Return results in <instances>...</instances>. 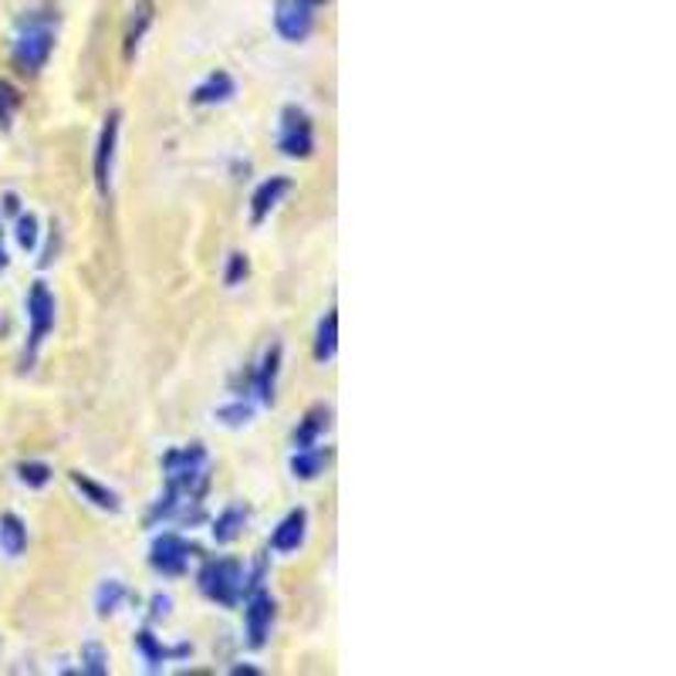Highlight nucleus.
<instances>
[{
	"mask_svg": "<svg viewBox=\"0 0 676 676\" xmlns=\"http://www.w3.org/2000/svg\"><path fill=\"white\" fill-rule=\"evenodd\" d=\"M55 41H58V8L55 4H41V8L24 11L14 27V48H11L14 68L27 78L41 75L44 65L52 62Z\"/></svg>",
	"mask_w": 676,
	"mask_h": 676,
	"instance_id": "1",
	"label": "nucleus"
},
{
	"mask_svg": "<svg viewBox=\"0 0 676 676\" xmlns=\"http://www.w3.org/2000/svg\"><path fill=\"white\" fill-rule=\"evenodd\" d=\"M244 562L241 558H207L197 572V589L220 609H237L244 599Z\"/></svg>",
	"mask_w": 676,
	"mask_h": 676,
	"instance_id": "2",
	"label": "nucleus"
},
{
	"mask_svg": "<svg viewBox=\"0 0 676 676\" xmlns=\"http://www.w3.org/2000/svg\"><path fill=\"white\" fill-rule=\"evenodd\" d=\"M55 332V295L44 281H34L27 291V345H24V369H31V363L37 358L41 345L48 342V335Z\"/></svg>",
	"mask_w": 676,
	"mask_h": 676,
	"instance_id": "3",
	"label": "nucleus"
},
{
	"mask_svg": "<svg viewBox=\"0 0 676 676\" xmlns=\"http://www.w3.org/2000/svg\"><path fill=\"white\" fill-rule=\"evenodd\" d=\"M203 555L197 541L176 534V531H163L153 538V548H149V568L163 578H179L187 575L190 558Z\"/></svg>",
	"mask_w": 676,
	"mask_h": 676,
	"instance_id": "4",
	"label": "nucleus"
},
{
	"mask_svg": "<svg viewBox=\"0 0 676 676\" xmlns=\"http://www.w3.org/2000/svg\"><path fill=\"white\" fill-rule=\"evenodd\" d=\"M278 153L288 159L314 156V122L301 106H285L278 122Z\"/></svg>",
	"mask_w": 676,
	"mask_h": 676,
	"instance_id": "5",
	"label": "nucleus"
},
{
	"mask_svg": "<svg viewBox=\"0 0 676 676\" xmlns=\"http://www.w3.org/2000/svg\"><path fill=\"white\" fill-rule=\"evenodd\" d=\"M119 129H122V112L112 109L102 122L96 156H92V179H96L99 197H106V200L112 193V166H115V149H119Z\"/></svg>",
	"mask_w": 676,
	"mask_h": 676,
	"instance_id": "6",
	"label": "nucleus"
},
{
	"mask_svg": "<svg viewBox=\"0 0 676 676\" xmlns=\"http://www.w3.org/2000/svg\"><path fill=\"white\" fill-rule=\"evenodd\" d=\"M275 612H278V602L264 589V585L261 589H254L251 596H244V633H247L251 650H261L267 643L270 625H275Z\"/></svg>",
	"mask_w": 676,
	"mask_h": 676,
	"instance_id": "7",
	"label": "nucleus"
},
{
	"mask_svg": "<svg viewBox=\"0 0 676 676\" xmlns=\"http://www.w3.org/2000/svg\"><path fill=\"white\" fill-rule=\"evenodd\" d=\"M314 11H319L314 0H278L275 4V31L288 44H301L314 31Z\"/></svg>",
	"mask_w": 676,
	"mask_h": 676,
	"instance_id": "8",
	"label": "nucleus"
},
{
	"mask_svg": "<svg viewBox=\"0 0 676 676\" xmlns=\"http://www.w3.org/2000/svg\"><path fill=\"white\" fill-rule=\"evenodd\" d=\"M135 650H140V656L146 660V669L149 673H159L166 663L173 660H190L193 656V643H176V646H163V640L153 633V629H140L135 633Z\"/></svg>",
	"mask_w": 676,
	"mask_h": 676,
	"instance_id": "9",
	"label": "nucleus"
},
{
	"mask_svg": "<svg viewBox=\"0 0 676 676\" xmlns=\"http://www.w3.org/2000/svg\"><path fill=\"white\" fill-rule=\"evenodd\" d=\"M278 376H281V345H267L261 363L254 366V399L261 406H275L278 399Z\"/></svg>",
	"mask_w": 676,
	"mask_h": 676,
	"instance_id": "10",
	"label": "nucleus"
},
{
	"mask_svg": "<svg viewBox=\"0 0 676 676\" xmlns=\"http://www.w3.org/2000/svg\"><path fill=\"white\" fill-rule=\"evenodd\" d=\"M291 176H267L257 184V190L251 193V223L254 228H261V223L270 217V210H275L288 193H291Z\"/></svg>",
	"mask_w": 676,
	"mask_h": 676,
	"instance_id": "11",
	"label": "nucleus"
},
{
	"mask_svg": "<svg viewBox=\"0 0 676 676\" xmlns=\"http://www.w3.org/2000/svg\"><path fill=\"white\" fill-rule=\"evenodd\" d=\"M304 534H308V511L304 508H291L281 521H278V528L270 531V552H278V555H291V552H298L301 545H304Z\"/></svg>",
	"mask_w": 676,
	"mask_h": 676,
	"instance_id": "12",
	"label": "nucleus"
},
{
	"mask_svg": "<svg viewBox=\"0 0 676 676\" xmlns=\"http://www.w3.org/2000/svg\"><path fill=\"white\" fill-rule=\"evenodd\" d=\"M156 21V0H135V8L129 11V21H125V34H122V58L132 62L135 52H140L143 37L149 34Z\"/></svg>",
	"mask_w": 676,
	"mask_h": 676,
	"instance_id": "13",
	"label": "nucleus"
},
{
	"mask_svg": "<svg viewBox=\"0 0 676 676\" xmlns=\"http://www.w3.org/2000/svg\"><path fill=\"white\" fill-rule=\"evenodd\" d=\"M237 96V81L231 78V71H223V68H217V71H210L193 92H190V102L193 106H200V109H207V106H223V102H231Z\"/></svg>",
	"mask_w": 676,
	"mask_h": 676,
	"instance_id": "14",
	"label": "nucleus"
},
{
	"mask_svg": "<svg viewBox=\"0 0 676 676\" xmlns=\"http://www.w3.org/2000/svg\"><path fill=\"white\" fill-rule=\"evenodd\" d=\"M332 426V410L325 402H314L311 410L298 420V426L291 430V446L295 450H304V446H314V443H322V436L329 433Z\"/></svg>",
	"mask_w": 676,
	"mask_h": 676,
	"instance_id": "15",
	"label": "nucleus"
},
{
	"mask_svg": "<svg viewBox=\"0 0 676 676\" xmlns=\"http://www.w3.org/2000/svg\"><path fill=\"white\" fill-rule=\"evenodd\" d=\"M68 480H71V487L81 494V501H88L92 508H99V511H109V514H115L119 508H122V501H119V494L112 490V487H106V484H99L92 474H85V470H71L68 474Z\"/></svg>",
	"mask_w": 676,
	"mask_h": 676,
	"instance_id": "16",
	"label": "nucleus"
},
{
	"mask_svg": "<svg viewBox=\"0 0 676 676\" xmlns=\"http://www.w3.org/2000/svg\"><path fill=\"white\" fill-rule=\"evenodd\" d=\"M329 461H332V450L322 446V443H314V446L295 450L288 467H291V474H295L298 480H319V477L325 474Z\"/></svg>",
	"mask_w": 676,
	"mask_h": 676,
	"instance_id": "17",
	"label": "nucleus"
},
{
	"mask_svg": "<svg viewBox=\"0 0 676 676\" xmlns=\"http://www.w3.org/2000/svg\"><path fill=\"white\" fill-rule=\"evenodd\" d=\"M247 521H251V508H247V505H228V508H223V511L213 518L210 534H213L217 545H231V541H237V538L244 534Z\"/></svg>",
	"mask_w": 676,
	"mask_h": 676,
	"instance_id": "18",
	"label": "nucleus"
},
{
	"mask_svg": "<svg viewBox=\"0 0 676 676\" xmlns=\"http://www.w3.org/2000/svg\"><path fill=\"white\" fill-rule=\"evenodd\" d=\"M335 352H339V311L329 308L322 314V322H319V332H314L311 355H314V363L325 366V363H332V358H335Z\"/></svg>",
	"mask_w": 676,
	"mask_h": 676,
	"instance_id": "19",
	"label": "nucleus"
},
{
	"mask_svg": "<svg viewBox=\"0 0 676 676\" xmlns=\"http://www.w3.org/2000/svg\"><path fill=\"white\" fill-rule=\"evenodd\" d=\"M0 548H4L11 558H21L27 552V528L14 511L0 514Z\"/></svg>",
	"mask_w": 676,
	"mask_h": 676,
	"instance_id": "20",
	"label": "nucleus"
},
{
	"mask_svg": "<svg viewBox=\"0 0 676 676\" xmlns=\"http://www.w3.org/2000/svg\"><path fill=\"white\" fill-rule=\"evenodd\" d=\"M125 599H129L125 581L109 578V581H102V585H99V592H96V612H99L102 619H109L112 612H119V606H122Z\"/></svg>",
	"mask_w": 676,
	"mask_h": 676,
	"instance_id": "21",
	"label": "nucleus"
},
{
	"mask_svg": "<svg viewBox=\"0 0 676 676\" xmlns=\"http://www.w3.org/2000/svg\"><path fill=\"white\" fill-rule=\"evenodd\" d=\"M78 660H81V673H88V676H106L109 673V650L102 643H85Z\"/></svg>",
	"mask_w": 676,
	"mask_h": 676,
	"instance_id": "22",
	"label": "nucleus"
},
{
	"mask_svg": "<svg viewBox=\"0 0 676 676\" xmlns=\"http://www.w3.org/2000/svg\"><path fill=\"white\" fill-rule=\"evenodd\" d=\"M217 420H220L223 426H244V423L254 420V406H251V399L234 396V402L220 406V410H217Z\"/></svg>",
	"mask_w": 676,
	"mask_h": 676,
	"instance_id": "23",
	"label": "nucleus"
},
{
	"mask_svg": "<svg viewBox=\"0 0 676 676\" xmlns=\"http://www.w3.org/2000/svg\"><path fill=\"white\" fill-rule=\"evenodd\" d=\"M52 477H55V470L44 464V461H24V464H18V480L27 484V487H34V490L48 487Z\"/></svg>",
	"mask_w": 676,
	"mask_h": 676,
	"instance_id": "24",
	"label": "nucleus"
},
{
	"mask_svg": "<svg viewBox=\"0 0 676 676\" xmlns=\"http://www.w3.org/2000/svg\"><path fill=\"white\" fill-rule=\"evenodd\" d=\"M18 109H21V92L11 81L0 78V129H11Z\"/></svg>",
	"mask_w": 676,
	"mask_h": 676,
	"instance_id": "25",
	"label": "nucleus"
},
{
	"mask_svg": "<svg viewBox=\"0 0 676 676\" xmlns=\"http://www.w3.org/2000/svg\"><path fill=\"white\" fill-rule=\"evenodd\" d=\"M14 237H18V247H21V251H34V247H37L41 223H37L34 213H18V231H14Z\"/></svg>",
	"mask_w": 676,
	"mask_h": 676,
	"instance_id": "26",
	"label": "nucleus"
},
{
	"mask_svg": "<svg viewBox=\"0 0 676 676\" xmlns=\"http://www.w3.org/2000/svg\"><path fill=\"white\" fill-rule=\"evenodd\" d=\"M247 275H251V261H247V254L234 251V254L228 257V267H223V285H228V288H237V285L247 281Z\"/></svg>",
	"mask_w": 676,
	"mask_h": 676,
	"instance_id": "27",
	"label": "nucleus"
},
{
	"mask_svg": "<svg viewBox=\"0 0 676 676\" xmlns=\"http://www.w3.org/2000/svg\"><path fill=\"white\" fill-rule=\"evenodd\" d=\"M58 251H62V234H58V228H52L48 247H44V254L37 257V267H41V270H44V267H52V261L58 257Z\"/></svg>",
	"mask_w": 676,
	"mask_h": 676,
	"instance_id": "28",
	"label": "nucleus"
},
{
	"mask_svg": "<svg viewBox=\"0 0 676 676\" xmlns=\"http://www.w3.org/2000/svg\"><path fill=\"white\" fill-rule=\"evenodd\" d=\"M169 606H173V599L163 596V592H156V596L149 599V619H153V622L166 619V616H169Z\"/></svg>",
	"mask_w": 676,
	"mask_h": 676,
	"instance_id": "29",
	"label": "nucleus"
},
{
	"mask_svg": "<svg viewBox=\"0 0 676 676\" xmlns=\"http://www.w3.org/2000/svg\"><path fill=\"white\" fill-rule=\"evenodd\" d=\"M4 213H11V217L21 213V197H18V193H8V197H4Z\"/></svg>",
	"mask_w": 676,
	"mask_h": 676,
	"instance_id": "30",
	"label": "nucleus"
},
{
	"mask_svg": "<svg viewBox=\"0 0 676 676\" xmlns=\"http://www.w3.org/2000/svg\"><path fill=\"white\" fill-rule=\"evenodd\" d=\"M231 673H234V676H261V669H257V666H251V663H234V666H231Z\"/></svg>",
	"mask_w": 676,
	"mask_h": 676,
	"instance_id": "31",
	"label": "nucleus"
},
{
	"mask_svg": "<svg viewBox=\"0 0 676 676\" xmlns=\"http://www.w3.org/2000/svg\"><path fill=\"white\" fill-rule=\"evenodd\" d=\"M8 267V251H4V237H0V270Z\"/></svg>",
	"mask_w": 676,
	"mask_h": 676,
	"instance_id": "32",
	"label": "nucleus"
},
{
	"mask_svg": "<svg viewBox=\"0 0 676 676\" xmlns=\"http://www.w3.org/2000/svg\"><path fill=\"white\" fill-rule=\"evenodd\" d=\"M314 4H319V8H322V4H329V0H314Z\"/></svg>",
	"mask_w": 676,
	"mask_h": 676,
	"instance_id": "33",
	"label": "nucleus"
}]
</instances>
